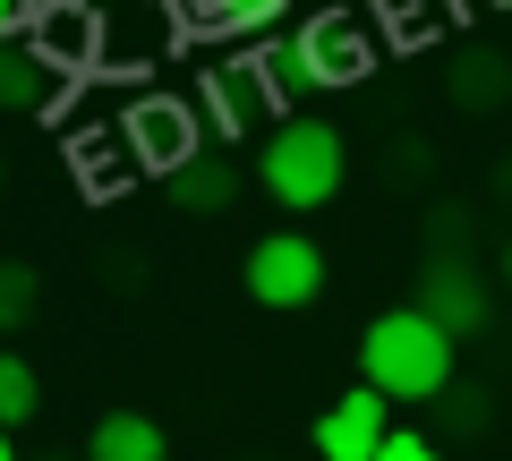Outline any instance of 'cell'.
Returning <instances> with one entry per match:
<instances>
[{"label":"cell","mask_w":512,"mask_h":461,"mask_svg":"<svg viewBox=\"0 0 512 461\" xmlns=\"http://www.w3.org/2000/svg\"><path fill=\"white\" fill-rule=\"evenodd\" d=\"M205 9H214V26H222V35H274L291 0H205Z\"/></svg>","instance_id":"cell-15"},{"label":"cell","mask_w":512,"mask_h":461,"mask_svg":"<svg viewBox=\"0 0 512 461\" xmlns=\"http://www.w3.org/2000/svg\"><path fill=\"white\" fill-rule=\"evenodd\" d=\"M0 461H18V444H9V436H0Z\"/></svg>","instance_id":"cell-20"},{"label":"cell","mask_w":512,"mask_h":461,"mask_svg":"<svg viewBox=\"0 0 512 461\" xmlns=\"http://www.w3.org/2000/svg\"><path fill=\"white\" fill-rule=\"evenodd\" d=\"M444 94H453L461 111H495L512 94V60L495 52V43H461L453 69H444Z\"/></svg>","instance_id":"cell-8"},{"label":"cell","mask_w":512,"mask_h":461,"mask_svg":"<svg viewBox=\"0 0 512 461\" xmlns=\"http://www.w3.org/2000/svg\"><path fill=\"white\" fill-rule=\"evenodd\" d=\"M43 410V385H35V368H26L18 351H0V436H9V427H26Z\"/></svg>","instance_id":"cell-14"},{"label":"cell","mask_w":512,"mask_h":461,"mask_svg":"<svg viewBox=\"0 0 512 461\" xmlns=\"http://www.w3.org/2000/svg\"><path fill=\"white\" fill-rule=\"evenodd\" d=\"M52 94V60L35 43H0V111H43Z\"/></svg>","instance_id":"cell-12"},{"label":"cell","mask_w":512,"mask_h":461,"mask_svg":"<svg viewBox=\"0 0 512 461\" xmlns=\"http://www.w3.org/2000/svg\"><path fill=\"white\" fill-rule=\"evenodd\" d=\"M376 461H444V453H436V444L419 436V427H393V436L376 444Z\"/></svg>","instance_id":"cell-16"},{"label":"cell","mask_w":512,"mask_h":461,"mask_svg":"<svg viewBox=\"0 0 512 461\" xmlns=\"http://www.w3.org/2000/svg\"><path fill=\"white\" fill-rule=\"evenodd\" d=\"M9 26H18V0H0V43H9Z\"/></svg>","instance_id":"cell-19"},{"label":"cell","mask_w":512,"mask_h":461,"mask_svg":"<svg viewBox=\"0 0 512 461\" xmlns=\"http://www.w3.org/2000/svg\"><path fill=\"white\" fill-rule=\"evenodd\" d=\"M0 171H9V163H0Z\"/></svg>","instance_id":"cell-21"},{"label":"cell","mask_w":512,"mask_h":461,"mask_svg":"<svg viewBox=\"0 0 512 461\" xmlns=\"http://www.w3.org/2000/svg\"><path fill=\"white\" fill-rule=\"evenodd\" d=\"M86 461H171V444L146 410H103L86 436Z\"/></svg>","instance_id":"cell-10"},{"label":"cell","mask_w":512,"mask_h":461,"mask_svg":"<svg viewBox=\"0 0 512 461\" xmlns=\"http://www.w3.org/2000/svg\"><path fill=\"white\" fill-rule=\"evenodd\" d=\"M393 436V402H384V393H367V385H350L342 402H325L316 410V453L325 461H376V444Z\"/></svg>","instance_id":"cell-6"},{"label":"cell","mask_w":512,"mask_h":461,"mask_svg":"<svg viewBox=\"0 0 512 461\" xmlns=\"http://www.w3.org/2000/svg\"><path fill=\"white\" fill-rule=\"evenodd\" d=\"M419 308L436 316L453 342H470V333H487L495 291H487V274H478L470 257H427V274H419Z\"/></svg>","instance_id":"cell-5"},{"label":"cell","mask_w":512,"mask_h":461,"mask_svg":"<svg viewBox=\"0 0 512 461\" xmlns=\"http://www.w3.org/2000/svg\"><path fill=\"white\" fill-rule=\"evenodd\" d=\"M316 291H325V248H316L308 231H265V240L248 248V299L256 308L291 316V308H308Z\"/></svg>","instance_id":"cell-4"},{"label":"cell","mask_w":512,"mask_h":461,"mask_svg":"<svg viewBox=\"0 0 512 461\" xmlns=\"http://www.w3.org/2000/svg\"><path fill=\"white\" fill-rule=\"evenodd\" d=\"M256 111H274V103H265V86H256V69H248V60H231V69H214V77H205V120H214L222 137L256 129Z\"/></svg>","instance_id":"cell-11"},{"label":"cell","mask_w":512,"mask_h":461,"mask_svg":"<svg viewBox=\"0 0 512 461\" xmlns=\"http://www.w3.org/2000/svg\"><path fill=\"white\" fill-rule=\"evenodd\" d=\"M43 316V274L26 257H0V333H26Z\"/></svg>","instance_id":"cell-13"},{"label":"cell","mask_w":512,"mask_h":461,"mask_svg":"<svg viewBox=\"0 0 512 461\" xmlns=\"http://www.w3.org/2000/svg\"><path fill=\"white\" fill-rule=\"evenodd\" d=\"M495 205L512 214V163H495Z\"/></svg>","instance_id":"cell-17"},{"label":"cell","mask_w":512,"mask_h":461,"mask_svg":"<svg viewBox=\"0 0 512 461\" xmlns=\"http://www.w3.org/2000/svg\"><path fill=\"white\" fill-rule=\"evenodd\" d=\"M128 146L146 154L154 171H180L188 154H197V129H188V111H180V103L146 94V103H128Z\"/></svg>","instance_id":"cell-7"},{"label":"cell","mask_w":512,"mask_h":461,"mask_svg":"<svg viewBox=\"0 0 512 461\" xmlns=\"http://www.w3.org/2000/svg\"><path fill=\"white\" fill-rule=\"evenodd\" d=\"M256 188L274 205H291V214L333 205V188H342V129H333V120H282V129H265V146H256Z\"/></svg>","instance_id":"cell-3"},{"label":"cell","mask_w":512,"mask_h":461,"mask_svg":"<svg viewBox=\"0 0 512 461\" xmlns=\"http://www.w3.org/2000/svg\"><path fill=\"white\" fill-rule=\"evenodd\" d=\"M367 60L376 52H367L359 18H350V9H316V18H299L282 43H265L248 69H256V86H265V103L291 111L299 94H333V86H350V77H367Z\"/></svg>","instance_id":"cell-1"},{"label":"cell","mask_w":512,"mask_h":461,"mask_svg":"<svg viewBox=\"0 0 512 461\" xmlns=\"http://www.w3.org/2000/svg\"><path fill=\"white\" fill-rule=\"evenodd\" d=\"M495 282H504V291H512V240L495 248Z\"/></svg>","instance_id":"cell-18"},{"label":"cell","mask_w":512,"mask_h":461,"mask_svg":"<svg viewBox=\"0 0 512 461\" xmlns=\"http://www.w3.org/2000/svg\"><path fill=\"white\" fill-rule=\"evenodd\" d=\"M453 351L461 342L410 299V308H384L376 325L359 333V376L384 402H436V393L453 385Z\"/></svg>","instance_id":"cell-2"},{"label":"cell","mask_w":512,"mask_h":461,"mask_svg":"<svg viewBox=\"0 0 512 461\" xmlns=\"http://www.w3.org/2000/svg\"><path fill=\"white\" fill-rule=\"evenodd\" d=\"M171 205H180V214H231V205H239L231 154H188V163L171 171Z\"/></svg>","instance_id":"cell-9"}]
</instances>
